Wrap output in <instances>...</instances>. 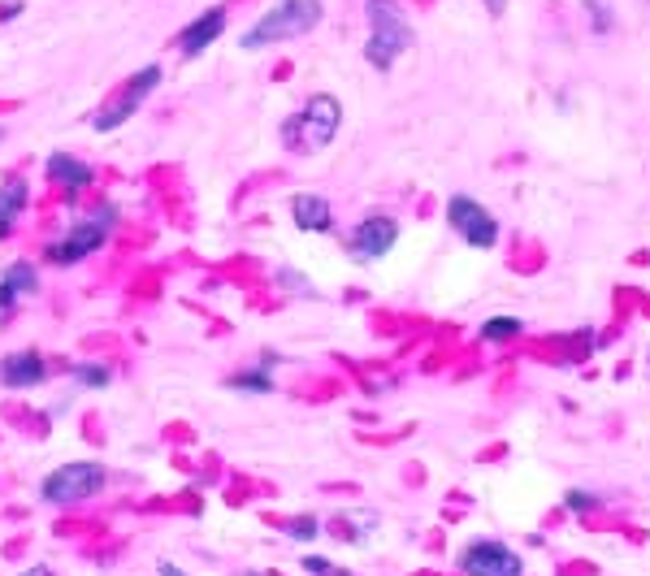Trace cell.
Segmentation results:
<instances>
[{"instance_id":"cell-21","label":"cell","mask_w":650,"mask_h":576,"mask_svg":"<svg viewBox=\"0 0 650 576\" xmlns=\"http://www.w3.org/2000/svg\"><path fill=\"white\" fill-rule=\"evenodd\" d=\"M304 568H308V576H351V572H338L330 559H317V555H308L304 559Z\"/></svg>"},{"instance_id":"cell-20","label":"cell","mask_w":650,"mask_h":576,"mask_svg":"<svg viewBox=\"0 0 650 576\" xmlns=\"http://www.w3.org/2000/svg\"><path fill=\"white\" fill-rule=\"evenodd\" d=\"M585 13L594 18V31H603V35L616 26V18H611V5H603V0H585Z\"/></svg>"},{"instance_id":"cell-24","label":"cell","mask_w":650,"mask_h":576,"mask_svg":"<svg viewBox=\"0 0 650 576\" xmlns=\"http://www.w3.org/2000/svg\"><path fill=\"white\" fill-rule=\"evenodd\" d=\"M486 9L494 13V18H503V9H507V0H486Z\"/></svg>"},{"instance_id":"cell-15","label":"cell","mask_w":650,"mask_h":576,"mask_svg":"<svg viewBox=\"0 0 650 576\" xmlns=\"http://www.w3.org/2000/svg\"><path fill=\"white\" fill-rule=\"evenodd\" d=\"M26 208V182L22 178H9L5 187H0V239H9L13 221Z\"/></svg>"},{"instance_id":"cell-26","label":"cell","mask_w":650,"mask_h":576,"mask_svg":"<svg viewBox=\"0 0 650 576\" xmlns=\"http://www.w3.org/2000/svg\"><path fill=\"white\" fill-rule=\"evenodd\" d=\"M252 576H256V572H252Z\"/></svg>"},{"instance_id":"cell-8","label":"cell","mask_w":650,"mask_h":576,"mask_svg":"<svg viewBox=\"0 0 650 576\" xmlns=\"http://www.w3.org/2000/svg\"><path fill=\"white\" fill-rule=\"evenodd\" d=\"M395 243H399V221L395 217H364L360 226L351 230L347 252H351V260H360V265H373V260L390 256Z\"/></svg>"},{"instance_id":"cell-25","label":"cell","mask_w":650,"mask_h":576,"mask_svg":"<svg viewBox=\"0 0 650 576\" xmlns=\"http://www.w3.org/2000/svg\"><path fill=\"white\" fill-rule=\"evenodd\" d=\"M22 576H52V572H48V568H26Z\"/></svg>"},{"instance_id":"cell-14","label":"cell","mask_w":650,"mask_h":576,"mask_svg":"<svg viewBox=\"0 0 650 576\" xmlns=\"http://www.w3.org/2000/svg\"><path fill=\"white\" fill-rule=\"evenodd\" d=\"M48 178L65 191H83V187H91V165L74 161L70 152H52L48 156Z\"/></svg>"},{"instance_id":"cell-1","label":"cell","mask_w":650,"mask_h":576,"mask_svg":"<svg viewBox=\"0 0 650 576\" xmlns=\"http://www.w3.org/2000/svg\"><path fill=\"white\" fill-rule=\"evenodd\" d=\"M364 13H369V26H373L369 44H364V61H369L373 70H390V65L416 44V31H412L408 13H403L395 0H369Z\"/></svg>"},{"instance_id":"cell-5","label":"cell","mask_w":650,"mask_h":576,"mask_svg":"<svg viewBox=\"0 0 650 576\" xmlns=\"http://www.w3.org/2000/svg\"><path fill=\"white\" fill-rule=\"evenodd\" d=\"M113 226H117V208L113 204L96 208V213H91L87 221H78L65 239H57L48 247V260H52V265H74V260H83V256L96 252V247H104V239L113 234Z\"/></svg>"},{"instance_id":"cell-12","label":"cell","mask_w":650,"mask_h":576,"mask_svg":"<svg viewBox=\"0 0 650 576\" xmlns=\"http://www.w3.org/2000/svg\"><path fill=\"white\" fill-rule=\"evenodd\" d=\"M44 373H48V364L35 356V351H13V356L0 364V382L13 386V390H22V386H35V382H44Z\"/></svg>"},{"instance_id":"cell-4","label":"cell","mask_w":650,"mask_h":576,"mask_svg":"<svg viewBox=\"0 0 650 576\" xmlns=\"http://www.w3.org/2000/svg\"><path fill=\"white\" fill-rule=\"evenodd\" d=\"M156 87H161V65H143L139 74H130L126 83L117 87L109 100H104V109L91 117V126H96V130H117V126H126L130 117L139 113V104L148 100Z\"/></svg>"},{"instance_id":"cell-7","label":"cell","mask_w":650,"mask_h":576,"mask_svg":"<svg viewBox=\"0 0 650 576\" xmlns=\"http://www.w3.org/2000/svg\"><path fill=\"white\" fill-rule=\"evenodd\" d=\"M447 221L468 247H494L499 243V221L490 217V208H481L468 195H451L447 200Z\"/></svg>"},{"instance_id":"cell-23","label":"cell","mask_w":650,"mask_h":576,"mask_svg":"<svg viewBox=\"0 0 650 576\" xmlns=\"http://www.w3.org/2000/svg\"><path fill=\"white\" fill-rule=\"evenodd\" d=\"M156 572H161V576H187L182 568H174V564H169V559H161V564H156Z\"/></svg>"},{"instance_id":"cell-19","label":"cell","mask_w":650,"mask_h":576,"mask_svg":"<svg viewBox=\"0 0 650 576\" xmlns=\"http://www.w3.org/2000/svg\"><path fill=\"white\" fill-rule=\"evenodd\" d=\"M286 533L299 542H308V538H317L321 533V520L317 516H295V520H286Z\"/></svg>"},{"instance_id":"cell-17","label":"cell","mask_w":650,"mask_h":576,"mask_svg":"<svg viewBox=\"0 0 650 576\" xmlns=\"http://www.w3.org/2000/svg\"><path fill=\"white\" fill-rule=\"evenodd\" d=\"M516 334H520L516 317H490L481 325V338H486V343H507V338H516Z\"/></svg>"},{"instance_id":"cell-13","label":"cell","mask_w":650,"mask_h":576,"mask_svg":"<svg viewBox=\"0 0 650 576\" xmlns=\"http://www.w3.org/2000/svg\"><path fill=\"white\" fill-rule=\"evenodd\" d=\"M291 217H295L299 230H312V234H325L334 226V213H330V204H325L321 195H295V200H291Z\"/></svg>"},{"instance_id":"cell-9","label":"cell","mask_w":650,"mask_h":576,"mask_svg":"<svg viewBox=\"0 0 650 576\" xmlns=\"http://www.w3.org/2000/svg\"><path fill=\"white\" fill-rule=\"evenodd\" d=\"M464 576H525V564H520L516 551H507L503 542H473L460 555Z\"/></svg>"},{"instance_id":"cell-18","label":"cell","mask_w":650,"mask_h":576,"mask_svg":"<svg viewBox=\"0 0 650 576\" xmlns=\"http://www.w3.org/2000/svg\"><path fill=\"white\" fill-rule=\"evenodd\" d=\"M74 382L87 390H104L109 386V369L104 364H74Z\"/></svg>"},{"instance_id":"cell-3","label":"cell","mask_w":650,"mask_h":576,"mask_svg":"<svg viewBox=\"0 0 650 576\" xmlns=\"http://www.w3.org/2000/svg\"><path fill=\"white\" fill-rule=\"evenodd\" d=\"M317 22H321V0H278L252 31H243V48L260 52V48L282 44V39H299Z\"/></svg>"},{"instance_id":"cell-10","label":"cell","mask_w":650,"mask_h":576,"mask_svg":"<svg viewBox=\"0 0 650 576\" xmlns=\"http://www.w3.org/2000/svg\"><path fill=\"white\" fill-rule=\"evenodd\" d=\"M221 31H226V9L217 5V9H208L195 22L182 26V31H178V52H182V57H200L208 44H217Z\"/></svg>"},{"instance_id":"cell-11","label":"cell","mask_w":650,"mask_h":576,"mask_svg":"<svg viewBox=\"0 0 650 576\" xmlns=\"http://www.w3.org/2000/svg\"><path fill=\"white\" fill-rule=\"evenodd\" d=\"M39 291V273L26 265V260H18V265L5 269V278H0V317H9L13 304H18L22 295Z\"/></svg>"},{"instance_id":"cell-2","label":"cell","mask_w":650,"mask_h":576,"mask_svg":"<svg viewBox=\"0 0 650 576\" xmlns=\"http://www.w3.org/2000/svg\"><path fill=\"white\" fill-rule=\"evenodd\" d=\"M338 126H343V104H338L334 96H312L304 109L291 113L282 122V143L291 152H321V148H330L334 135H338Z\"/></svg>"},{"instance_id":"cell-6","label":"cell","mask_w":650,"mask_h":576,"mask_svg":"<svg viewBox=\"0 0 650 576\" xmlns=\"http://www.w3.org/2000/svg\"><path fill=\"white\" fill-rule=\"evenodd\" d=\"M104 486V468L100 464H91V460H78V464H61L57 473H48L44 477V499L48 503H83V499H91Z\"/></svg>"},{"instance_id":"cell-16","label":"cell","mask_w":650,"mask_h":576,"mask_svg":"<svg viewBox=\"0 0 650 576\" xmlns=\"http://www.w3.org/2000/svg\"><path fill=\"white\" fill-rule=\"evenodd\" d=\"M269 369H273V356H260L256 369H247V373H239V377H230V390H247V395H269V390H273Z\"/></svg>"},{"instance_id":"cell-22","label":"cell","mask_w":650,"mask_h":576,"mask_svg":"<svg viewBox=\"0 0 650 576\" xmlns=\"http://www.w3.org/2000/svg\"><path fill=\"white\" fill-rule=\"evenodd\" d=\"M568 507H572V512H594L598 499H594V494H585V490H568Z\"/></svg>"}]
</instances>
